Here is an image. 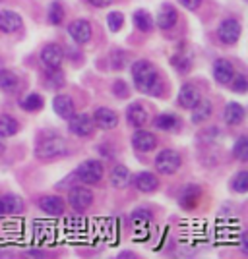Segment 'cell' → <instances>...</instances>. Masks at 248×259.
I'll use <instances>...</instances> for the list:
<instances>
[{"label":"cell","mask_w":248,"mask_h":259,"mask_svg":"<svg viewBox=\"0 0 248 259\" xmlns=\"http://www.w3.org/2000/svg\"><path fill=\"white\" fill-rule=\"evenodd\" d=\"M132 79L136 89L144 95L159 97L163 93V79L159 76V70L148 60H136L132 64Z\"/></svg>","instance_id":"6da1fadb"},{"label":"cell","mask_w":248,"mask_h":259,"mask_svg":"<svg viewBox=\"0 0 248 259\" xmlns=\"http://www.w3.org/2000/svg\"><path fill=\"white\" fill-rule=\"evenodd\" d=\"M64 155H68V143L60 136H47L35 145V157L39 161H54Z\"/></svg>","instance_id":"7a4b0ae2"},{"label":"cell","mask_w":248,"mask_h":259,"mask_svg":"<svg viewBox=\"0 0 248 259\" xmlns=\"http://www.w3.org/2000/svg\"><path fill=\"white\" fill-rule=\"evenodd\" d=\"M103 174H105V170H103V164L99 161H93V159H89V161H84L78 168H76L74 176L80 180V182L84 184H99L101 180H103Z\"/></svg>","instance_id":"3957f363"},{"label":"cell","mask_w":248,"mask_h":259,"mask_svg":"<svg viewBox=\"0 0 248 259\" xmlns=\"http://www.w3.org/2000/svg\"><path fill=\"white\" fill-rule=\"evenodd\" d=\"M181 164H183V157L174 149H163L155 157V168H157V172L165 174V176L174 174L181 168Z\"/></svg>","instance_id":"277c9868"},{"label":"cell","mask_w":248,"mask_h":259,"mask_svg":"<svg viewBox=\"0 0 248 259\" xmlns=\"http://www.w3.org/2000/svg\"><path fill=\"white\" fill-rule=\"evenodd\" d=\"M240 33H242V27H240V22L237 18H227L219 23L217 27V37L219 41L225 45H235L240 39Z\"/></svg>","instance_id":"5b68a950"},{"label":"cell","mask_w":248,"mask_h":259,"mask_svg":"<svg viewBox=\"0 0 248 259\" xmlns=\"http://www.w3.org/2000/svg\"><path fill=\"white\" fill-rule=\"evenodd\" d=\"M68 201H70V207L78 211V213H82V211H86L91 207L93 203V194L84 188V186H74L72 190H70V195H68Z\"/></svg>","instance_id":"8992f818"},{"label":"cell","mask_w":248,"mask_h":259,"mask_svg":"<svg viewBox=\"0 0 248 259\" xmlns=\"http://www.w3.org/2000/svg\"><path fill=\"white\" fill-rule=\"evenodd\" d=\"M93 118L89 116V114H72L70 118H68V130L78 136V138H87L91 132H93Z\"/></svg>","instance_id":"52a82bcc"},{"label":"cell","mask_w":248,"mask_h":259,"mask_svg":"<svg viewBox=\"0 0 248 259\" xmlns=\"http://www.w3.org/2000/svg\"><path fill=\"white\" fill-rule=\"evenodd\" d=\"M62 60H64V53H62V49H60L58 45H54V43L45 45L43 51H41V62H43L45 68H49V70H58L60 64H62Z\"/></svg>","instance_id":"ba28073f"},{"label":"cell","mask_w":248,"mask_h":259,"mask_svg":"<svg viewBox=\"0 0 248 259\" xmlns=\"http://www.w3.org/2000/svg\"><path fill=\"white\" fill-rule=\"evenodd\" d=\"M132 145H134L136 151L150 153L157 147V138L151 132H148V130L138 128L134 132V136H132Z\"/></svg>","instance_id":"9c48e42d"},{"label":"cell","mask_w":248,"mask_h":259,"mask_svg":"<svg viewBox=\"0 0 248 259\" xmlns=\"http://www.w3.org/2000/svg\"><path fill=\"white\" fill-rule=\"evenodd\" d=\"M93 124L99 126L101 130H115L119 126V114L109 107H101L95 110V114L91 116Z\"/></svg>","instance_id":"30bf717a"},{"label":"cell","mask_w":248,"mask_h":259,"mask_svg":"<svg viewBox=\"0 0 248 259\" xmlns=\"http://www.w3.org/2000/svg\"><path fill=\"white\" fill-rule=\"evenodd\" d=\"M235 76H237V70H235V66L231 64L229 60H225V58L216 60V64H214V77H216L217 83L229 85Z\"/></svg>","instance_id":"8fae6325"},{"label":"cell","mask_w":248,"mask_h":259,"mask_svg":"<svg viewBox=\"0 0 248 259\" xmlns=\"http://www.w3.org/2000/svg\"><path fill=\"white\" fill-rule=\"evenodd\" d=\"M91 23L87 20H74L68 25V35L74 39L78 45H84L91 39Z\"/></svg>","instance_id":"7c38bea8"},{"label":"cell","mask_w":248,"mask_h":259,"mask_svg":"<svg viewBox=\"0 0 248 259\" xmlns=\"http://www.w3.org/2000/svg\"><path fill=\"white\" fill-rule=\"evenodd\" d=\"M153 22H155V25L159 29H165V31L167 29H173L174 25H176V22H179V12L171 4H163L159 14H157V18Z\"/></svg>","instance_id":"4fadbf2b"},{"label":"cell","mask_w":248,"mask_h":259,"mask_svg":"<svg viewBox=\"0 0 248 259\" xmlns=\"http://www.w3.org/2000/svg\"><path fill=\"white\" fill-rule=\"evenodd\" d=\"M37 205L39 209L47 213V215L51 217H60L64 213V201L58 197V195H43V197H39V201H37Z\"/></svg>","instance_id":"5bb4252c"},{"label":"cell","mask_w":248,"mask_h":259,"mask_svg":"<svg viewBox=\"0 0 248 259\" xmlns=\"http://www.w3.org/2000/svg\"><path fill=\"white\" fill-rule=\"evenodd\" d=\"M132 184L136 186L138 192H144V194H151V192H155V190L159 188L157 176H155L153 172H148V170L136 174V176L132 178Z\"/></svg>","instance_id":"9a60e30c"},{"label":"cell","mask_w":248,"mask_h":259,"mask_svg":"<svg viewBox=\"0 0 248 259\" xmlns=\"http://www.w3.org/2000/svg\"><path fill=\"white\" fill-rule=\"evenodd\" d=\"M23 25L22 16L12 10L0 12V31L2 33H16Z\"/></svg>","instance_id":"2e32d148"},{"label":"cell","mask_w":248,"mask_h":259,"mask_svg":"<svg viewBox=\"0 0 248 259\" xmlns=\"http://www.w3.org/2000/svg\"><path fill=\"white\" fill-rule=\"evenodd\" d=\"M246 116V112H244V107L237 103V101H231V103H227L225 105V110H223V118L229 126H238V124H242V120Z\"/></svg>","instance_id":"e0dca14e"},{"label":"cell","mask_w":248,"mask_h":259,"mask_svg":"<svg viewBox=\"0 0 248 259\" xmlns=\"http://www.w3.org/2000/svg\"><path fill=\"white\" fill-rule=\"evenodd\" d=\"M148 110L141 103H132L128 108H126V120H128L130 126L134 128H141L146 122H148Z\"/></svg>","instance_id":"ac0fdd59"},{"label":"cell","mask_w":248,"mask_h":259,"mask_svg":"<svg viewBox=\"0 0 248 259\" xmlns=\"http://www.w3.org/2000/svg\"><path fill=\"white\" fill-rule=\"evenodd\" d=\"M53 110L54 114H58L60 118L68 120L76 112L74 101H72V97H68V95H56L53 99Z\"/></svg>","instance_id":"d6986e66"},{"label":"cell","mask_w":248,"mask_h":259,"mask_svg":"<svg viewBox=\"0 0 248 259\" xmlns=\"http://www.w3.org/2000/svg\"><path fill=\"white\" fill-rule=\"evenodd\" d=\"M200 99H202V95H200L198 87L192 83H184L179 91V105L183 108H192Z\"/></svg>","instance_id":"ffe728a7"},{"label":"cell","mask_w":248,"mask_h":259,"mask_svg":"<svg viewBox=\"0 0 248 259\" xmlns=\"http://www.w3.org/2000/svg\"><path fill=\"white\" fill-rule=\"evenodd\" d=\"M111 184L117 188V190H124L132 184V174H130L128 166L124 164H117L111 172Z\"/></svg>","instance_id":"44dd1931"},{"label":"cell","mask_w":248,"mask_h":259,"mask_svg":"<svg viewBox=\"0 0 248 259\" xmlns=\"http://www.w3.org/2000/svg\"><path fill=\"white\" fill-rule=\"evenodd\" d=\"M190 110H192V122H194V124H202V122H205V120L211 116L214 105H211V101H207V99H200Z\"/></svg>","instance_id":"7402d4cb"},{"label":"cell","mask_w":248,"mask_h":259,"mask_svg":"<svg viewBox=\"0 0 248 259\" xmlns=\"http://www.w3.org/2000/svg\"><path fill=\"white\" fill-rule=\"evenodd\" d=\"M2 199V207H4V215H20L23 213V199L20 195H14V194H6L0 197Z\"/></svg>","instance_id":"603a6c76"},{"label":"cell","mask_w":248,"mask_h":259,"mask_svg":"<svg viewBox=\"0 0 248 259\" xmlns=\"http://www.w3.org/2000/svg\"><path fill=\"white\" fill-rule=\"evenodd\" d=\"M153 126L163 132H176L181 130V118L176 114H159L153 120Z\"/></svg>","instance_id":"cb8c5ba5"},{"label":"cell","mask_w":248,"mask_h":259,"mask_svg":"<svg viewBox=\"0 0 248 259\" xmlns=\"http://www.w3.org/2000/svg\"><path fill=\"white\" fill-rule=\"evenodd\" d=\"M20 87V77L12 70H0V91L4 93H14Z\"/></svg>","instance_id":"d4e9b609"},{"label":"cell","mask_w":248,"mask_h":259,"mask_svg":"<svg viewBox=\"0 0 248 259\" xmlns=\"http://www.w3.org/2000/svg\"><path fill=\"white\" fill-rule=\"evenodd\" d=\"M18 130H20V124L14 116H10V114L0 116V138H12L18 134Z\"/></svg>","instance_id":"484cf974"},{"label":"cell","mask_w":248,"mask_h":259,"mask_svg":"<svg viewBox=\"0 0 248 259\" xmlns=\"http://www.w3.org/2000/svg\"><path fill=\"white\" fill-rule=\"evenodd\" d=\"M134 25L144 33H150L153 31V27H155V22H153V18H151L150 12L146 10H136L134 12Z\"/></svg>","instance_id":"4316f807"},{"label":"cell","mask_w":248,"mask_h":259,"mask_svg":"<svg viewBox=\"0 0 248 259\" xmlns=\"http://www.w3.org/2000/svg\"><path fill=\"white\" fill-rule=\"evenodd\" d=\"M20 107L25 110V112H37V110H41L45 107V99L39 95V93H29V95H25L22 99V103H20Z\"/></svg>","instance_id":"83f0119b"},{"label":"cell","mask_w":248,"mask_h":259,"mask_svg":"<svg viewBox=\"0 0 248 259\" xmlns=\"http://www.w3.org/2000/svg\"><path fill=\"white\" fill-rule=\"evenodd\" d=\"M200 195H202V190L198 186H188L186 190L183 192V197H181V205L184 209H190L194 207L198 201H200Z\"/></svg>","instance_id":"f1b7e54d"},{"label":"cell","mask_w":248,"mask_h":259,"mask_svg":"<svg viewBox=\"0 0 248 259\" xmlns=\"http://www.w3.org/2000/svg\"><path fill=\"white\" fill-rule=\"evenodd\" d=\"M231 188L233 192L237 194H246L248 192V172L246 170H240L233 176V182H231Z\"/></svg>","instance_id":"f546056e"},{"label":"cell","mask_w":248,"mask_h":259,"mask_svg":"<svg viewBox=\"0 0 248 259\" xmlns=\"http://www.w3.org/2000/svg\"><path fill=\"white\" fill-rule=\"evenodd\" d=\"M47 18H49V22L53 23V25H60L62 20H64V8H62V4H60V2H53V4L49 6Z\"/></svg>","instance_id":"4dcf8cb0"},{"label":"cell","mask_w":248,"mask_h":259,"mask_svg":"<svg viewBox=\"0 0 248 259\" xmlns=\"http://www.w3.org/2000/svg\"><path fill=\"white\" fill-rule=\"evenodd\" d=\"M126 62H128V54L124 51H113L111 56H109V66L113 70H122L126 66Z\"/></svg>","instance_id":"1f68e13d"},{"label":"cell","mask_w":248,"mask_h":259,"mask_svg":"<svg viewBox=\"0 0 248 259\" xmlns=\"http://www.w3.org/2000/svg\"><path fill=\"white\" fill-rule=\"evenodd\" d=\"M233 155L237 157L238 161H248V140L244 136H240L237 140V143L233 145Z\"/></svg>","instance_id":"d6a6232c"},{"label":"cell","mask_w":248,"mask_h":259,"mask_svg":"<svg viewBox=\"0 0 248 259\" xmlns=\"http://www.w3.org/2000/svg\"><path fill=\"white\" fill-rule=\"evenodd\" d=\"M122 25H124V14L122 12H111L107 16V27L113 33L120 31Z\"/></svg>","instance_id":"836d02e7"},{"label":"cell","mask_w":248,"mask_h":259,"mask_svg":"<svg viewBox=\"0 0 248 259\" xmlns=\"http://www.w3.org/2000/svg\"><path fill=\"white\" fill-rule=\"evenodd\" d=\"M113 93H115V97L119 99H126L130 93L128 85H126V81H122V79H117L115 83H113Z\"/></svg>","instance_id":"e575fe53"},{"label":"cell","mask_w":248,"mask_h":259,"mask_svg":"<svg viewBox=\"0 0 248 259\" xmlns=\"http://www.w3.org/2000/svg\"><path fill=\"white\" fill-rule=\"evenodd\" d=\"M231 89L235 91V93H246V89H248V81H246V77L244 76H235L233 77V81H231Z\"/></svg>","instance_id":"d590c367"},{"label":"cell","mask_w":248,"mask_h":259,"mask_svg":"<svg viewBox=\"0 0 248 259\" xmlns=\"http://www.w3.org/2000/svg\"><path fill=\"white\" fill-rule=\"evenodd\" d=\"M150 219H151V215L148 213V211H146V209H138V211L132 215V221H134L136 225H138V223L141 225L144 221H150Z\"/></svg>","instance_id":"8d00e7d4"},{"label":"cell","mask_w":248,"mask_h":259,"mask_svg":"<svg viewBox=\"0 0 248 259\" xmlns=\"http://www.w3.org/2000/svg\"><path fill=\"white\" fill-rule=\"evenodd\" d=\"M183 8H186V10H198L200 6H202V0H176Z\"/></svg>","instance_id":"74e56055"},{"label":"cell","mask_w":248,"mask_h":259,"mask_svg":"<svg viewBox=\"0 0 248 259\" xmlns=\"http://www.w3.org/2000/svg\"><path fill=\"white\" fill-rule=\"evenodd\" d=\"M91 6H95V8H107V6H111L115 0H87Z\"/></svg>","instance_id":"f35d334b"},{"label":"cell","mask_w":248,"mask_h":259,"mask_svg":"<svg viewBox=\"0 0 248 259\" xmlns=\"http://www.w3.org/2000/svg\"><path fill=\"white\" fill-rule=\"evenodd\" d=\"M2 153H4V145H2V143H0V155H2Z\"/></svg>","instance_id":"ab89813d"}]
</instances>
